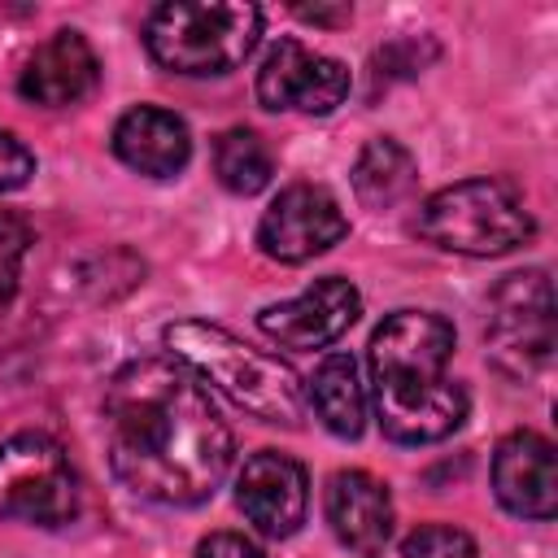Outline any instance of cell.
<instances>
[{"instance_id": "6da1fadb", "label": "cell", "mask_w": 558, "mask_h": 558, "mask_svg": "<svg viewBox=\"0 0 558 558\" xmlns=\"http://www.w3.org/2000/svg\"><path fill=\"white\" fill-rule=\"evenodd\" d=\"M105 449L135 497L201 506L231 471L235 436L187 366L135 357L105 388Z\"/></svg>"}, {"instance_id": "7a4b0ae2", "label": "cell", "mask_w": 558, "mask_h": 558, "mask_svg": "<svg viewBox=\"0 0 558 558\" xmlns=\"http://www.w3.org/2000/svg\"><path fill=\"white\" fill-rule=\"evenodd\" d=\"M453 327L427 310L388 314L366 349L371 405L388 440L436 445L466 423V388L449 379Z\"/></svg>"}, {"instance_id": "3957f363", "label": "cell", "mask_w": 558, "mask_h": 558, "mask_svg": "<svg viewBox=\"0 0 558 558\" xmlns=\"http://www.w3.org/2000/svg\"><path fill=\"white\" fill-rule=\"evenodd\" d=\"M161 340L179 366L209 379L244 414L275 423V427L305 423V384L279 353L253 349L227 327L205 323V318H179L161 331Z\"/></svg>"}, {"instance_id": "277c9868", "label": "cell", "mask_w": 558, "mask_h": 558, "mask_svg": "<svg viewBox=\"0 0 558 558\" xmlns=\"http://www.w3.org/2000/svg\"><path fill=\"white\" fill-rule=\"evenodd\" d=\"M262 35V9L248 0H166L144 22L148 57L187 78L231 74Z\"/></svg>"}, {"instance_id": "5b68a950", "label": "cell", "mask_w": 558, "mask_h": 558, "mask_svg": "<svg viewBox=\"0 0 558 558\" xmlns=\"http://www.w3.org/2000/svg\"><path fill=\"white\" fill-rule=\"evenodd\" d=\"M414 235L440 253L501 257L536 235L523 196L501 179H462L432 192L414 218Z\"/></svg>"}, {"instance_id": "8992f818", "label": "cell", "mask_w": 558, "mask_h": 558, "mask_svg": "<svg viewBox=\"0 0 558 558\" xmlns=\"http://www.w3.org/2000/svg\"><path fill=\"white\" fill-rule=\"evenodd\" d=\"M78 514V475L65 449L44 432H17L0 445V519L65 527Z\"/></svg>"}, {"instance_id": "52a82bcc", "label": "cell", "mask_w": 558, "mask_h": 558, "mask_svg": "<svg viewBox=\"0 0 558 558\" xmlns=\"http://www.w3.org/2000/svg\"><path fill=\"white\" fill-rule=\"evenodd\" d=\"M488 362L527 379L554 362V283L545 270H514L488 296Z\"/></svg>"}, {"instance_id": "ba28073f", "label": "cell", "mask_w": 558, "mask_h": 558, "mask_svg": "<svg viewBox=\"0 0 558 558\" xmlns=\"http://www.w3.org/2000/svg\"><path fill=\"white\" fill-rule=\"evenodd\" d=\"M349 235V218L340 201L318 183L283 187L257 222V248L283 266H301Z\"/></svg>"}, {"instance_id": "9c48e42d", "label": "cell", "mask_w": 558, "mask_h": 558, "mask_svg": "<svg viewBox=\"0 0 558 558\" xmlns=\"http://www.w3.org/2000/svg\"><path fill=\"white\" fill-rule=\"evenodd\" d=\"M349 96V70L344 61L305 48L301 39L283 35L270 44L257 70V100L262 109L283 113H331Z\"/></svg>"}, {"instance_id": "30bf717a", "label": "cell", "mask_w": 558, "mask_h": 558, "mask_svg": "<svg viewBox=\"0 0 558 558\" xmlns=\"http://www.w3.org/2000/svg\"><path fill=\"white\" fill-rule=\"evenodd\" d=\"M357 314L362 292L340 275H323L301 296L266 305L257 314V327L283 349H327L357 323Z\"/></svg>"}, {"instance_id": "8fae6325", "label": "cell", "mask_w": 558, "mask_h": 558, "mask_svg": "<svg viewBox=\"0 0 558 558\" xmlns=\"http://www.w3.org/2000/svg\"><path fill=\"white\" fill-rule=\"evenodd\" d=\"M235 506L262 536H270V541L292 536L310 510L305 466L279 449H257L253 458H244V466L235 475Z\"/></svg>"}, {"instance_id": "7c38bea8", "label": "cell", "mask_w": 558, "mask_h": 558, "mask_svg": "<svg viewBox=\"0 0 558 558\" xmlns=\"http://www.w3.org/2000/svg\"><path fill=\"white\" fill-rule=\"evenodd\" d=\"M493 493L497 501L519 514L549 523L558 514V462L554 445L541 432H510L493 449Z\"/></svg>"}, {"instance_id": "4fadbf2b", "label": "cell", "mask_w": 558, "mask_h": 558, "mask_svg": "<svg viewBox=\"0 0 558 558\" xmlns=\"http://www.w3.org/2000/svg\"><path fill=\"white\" fill-rule=\"evenodd\" d=\"M96 78H100V61L92 44L78 31H57L26 57L17 74V92L31 105L61 109V105H78L83 96H92Z\"/></svg>"}, {"instance_id": "5bb4252c", "label": "cell", "mask_w": 558, "mask_h": 558, "mask_svg": "<svg viewBox=\"0 0 558 558\" xmlns=\"http://www.w3.org/2000/svg\"><path fill=\"white\" fill-rule=\"evenodd\" d=\"M113 153L122 166L148 179H170L192 161V131L161 105H135L113 126Z\"/></svg>"}, {"instance_id": "9a60e30c", "label": "cell", "mask_w": 558, "mask_h": 558, "mask_svg": "<svg viewBox=\"0 0 558 558\" xmlns=\"http://www.w3.org/2000/svg\"><path fill=\"white\" fill-rule=\"evenodd\" d=\"M323 510L336 541L357 554H375L392 536V497L388 484L375 480L371 471H336L327 480Z\"/></svg>"}, {"instance_id": "2e32d148", "label": "cell", "mask_w": 558, "mask_h": 558, "mask_svg": "<svg viewBox=\"0 0 558 558\" xmlns=\"http://www.w3.org/2000/svg\"><path fill=\"white\" fill-rule=\"evenodd\" d=\"M305 405L318 414V423L331 436L357 440L366 427V384L357 375V357L353 353H327L310 375Z\"/></svg>"}, {"instance_id": "e0dca14e", "label": "cell", "mask_w": 558, "mask_h": 558, "mask_svg": "<svg viewBox=\"0 0 558 558\" xmlns=\"http://www.w3.org/2000/svg\"><path fill=\"white\" fill-rule=\"evenodd\" d=\"M414 179H418V170H414L410 148L388 135L366 140V148L353 161V192L366 209H392L397 201L410 196Z\"/></svg>"}, {"instance_id": "ac0fdd59", "label": "cell", "mask_w": 558, "mask_h": 558, "mask_svg": "<svg viewBox=\"0 0 558 558\" xmlns=\"http://www.w3.org/2000/svg\"><path fill=\"white\" fill-rule=\"evenodd\" d=\"M214 174L227 192L235 196H257L262 187H270L275 179V157L262 144L257 131L248 126H231L214 140Z\"/></svg>"}, {"instance_id": "d6986e66", "label": "cell", "mask_w": 558, "mask_h": 558, "mask_svg": "<svg viewBox=\"0 0 558 558\" xmlns=\"http://www.w3.org/2000/svg\"><path fill=\"white\" fill-rule=\"evenodd\" d=\"M401 558H480V549L462 527L423 523L401 541Z\"/></svg>"}, {"instance_id": "ffe728a7", "label": "cell", "mask_w": 558, "mask_h": 558, "mask_svg": "<svg viewBox=\"0 0 558 558\" xmlns=\"http://www.w3.org/2000/svg\"><path fill=\"white\" fill-rule=\"evenodd\" d=\"M31 231L26 222H17L13 214H0V310L13 301L17 292V275H22V257H26Z\"/></svg>"}, {"instance_id": "44dd1931", "label": "cell", "mask_w": 558, "mask_h": 558, "mask_svg": "<svg viewBox=\"0 0 558 558\" xmlns=\"http://www.w3.org/2000/svg\"><path fill=\"white\" fill-rule=\"evenodd\" d=\"M427 61H436L432 39H392L375 52V78H405V74H418Z\"/></svg>"}, {"instance_id": "7402d4cb", "label": "cell", "mask_w": 558, "mask_h": 558, "mask_svg": "<svg viewBox=\"0 0 558 558\" xmlns=\"http://www.w3.org/2000/svg\"><path fill=\"white\" fill-rule=\"evenodd\" d=\"M31 174H35V153L13 131H0V192L26 187Z\"/></svg>"}, {"instance_id": "603a6c76", "label": "cell", "mask_w": 558, "mask_h": 558, "mask_svg": "<svg viewBox=\"0 0 558 558\" xmlns=\"http://www.w3.org/2000/svg\"><path fill=\"white\" fill-rule=\"evenodd\" d=\"M196 558H266V554L248 536H240V532H209L196 545Z\"/></svg>"}, {"instance_id": "cb8c5ba5", "label": "cell", "mask_w": 558, "mask_h": 558, "mask_svg": "<svg viewBox=\"0 0 558 558\" xmlns=\"http://www.w3.org/2000/svg\"><path fill=\"white\" fill-rule=\"evenodd\" d=\"M296 17H305V22H318V26H340V22H349V9H323V4H296Z\"/></svg>"}]
</instances>
